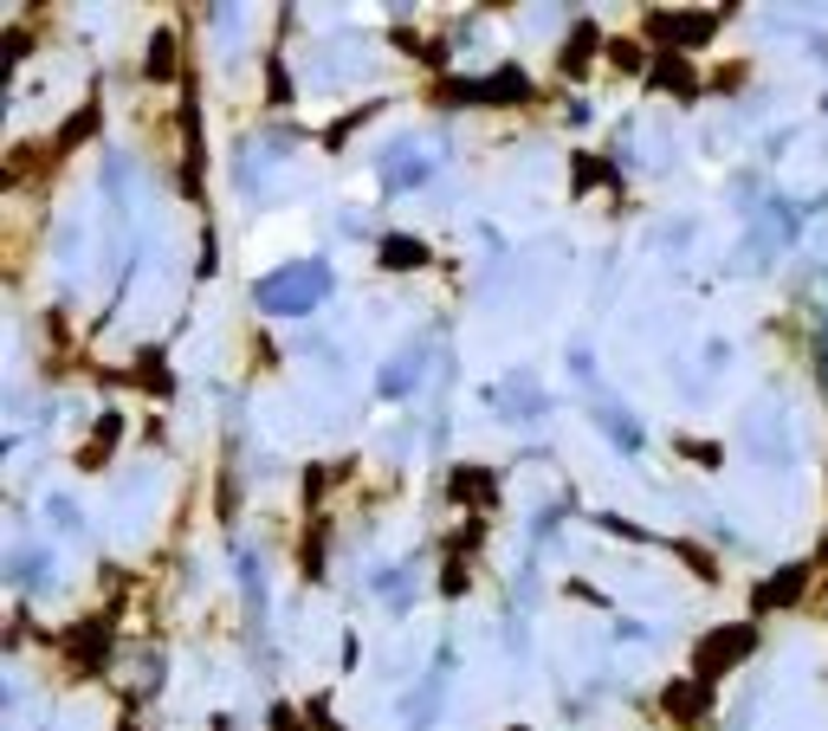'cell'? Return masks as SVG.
Wrapping results in <instances>:
<instances>
[{"instance_id": "cell-1", "label": "cell", "mask_w": 828, "mask_h": 731, "mask_svg": "<svg viewBox=\"0 0 828 731\" xmlns=\"http://www.w3.org/2000/svg\"><path fill=\"white\" fill-rule=\"evenodd\" d=\"M331 292V272L324 266H285L278 279L260 286V311H278V317H304L318 298Z\"/></svg>"}, {"instance_id": "cell-2", "label": "cell", "mask_w": 828, "mask_h": 731, "mask_svg": "<svg viewBox=\"0 0 828 731\" xmlns=\"http://www.w3.org/2000/svg\"><path fill=\"white\" fill-rule=\"evenodd\" d=\"M751 648H758V635H751L745 622H738V628H712V635L699 641V654H692V660H699V680H718L725 666H738Z\"/></svg>"}, {"instance_id": "cell-3", "label": "cell", "mask_w": 828, "mask_h": 731, "mask_svg": "<svg viewBox=\"0 0 828 731\" xmlns=\"http://www.w3.org/2000/svg\"><path fill=\"white\" fill-rule=\"evenodd\" d=\"M712 26H718V13H654V39H680V46H699V39H712Z\"/></svg>"}, {"instance_id": "cell-4", "label": "cell", "mask_w": 828, "mask_h": 731, "mask_svg": "<svg viewBox=\"0 0 828 731\" xmlns=\"http://www.w3.org/2000/svg\"><path fill=\"white\" fill-rule=\"evenodd\" d=\"M803 583H809V570L803 564H790V570H777L770 583L758 589V608H790L796 595H803Z\"/></svg>"}, {"instance_id": "cell-5", "label": "cell", "mask_w": 828, "mask_h": 731, "mask_svg": "<svg viewBox=\"0 0 828 731\" xmlns=\"http://www.w3.org/2000/svg\"><path fill=\"white\" fill-rule=\"evenodd\" d=\"M525 91H531V84H525L518 72L485 78V84H447V97H485V104H492V97H525Z\"/></svg>"}, {"instance_id": "cell-6", "label": "cell", "mask_w": 828, "mask_h": 731, "mask_svg": "<svg viewBox=\"0 0 828 731\" xmlns=\"http://www.w3.org/2000/svg\"><path fill=\"white\" fill-rule=\"evenodd\" d=\"M705 706H712L705 686H667V712L674 719H705Z\"/></svg>"}, {"instance_id": "cell-7", "label": "cell", "mask_w": 828, "mask_h": 731, "mask_svg": "<svg viewBox=\"0 0 828 731\" xmlns=\"http://www.w3.org/2000/svg\"><path fill=\"white\" fill-rule=\"evenodd\" d=\"M453 499H480V506H492V473H485V466H460V473H453Z\"/></svg>"}, {"instance_id": "cell-8", "label": "cell", "mask_w": 828, "mask_h": 731, "mask_svg": "<svg viewBox=\"0 0 828 731\" xmlns=\"http://www.w3.org/2000/svg\"><path fill=\"white\" fill-rule=\"evenodd\" d=\"M97 635H104V641H111V628H97V622H84V628H71L66 654L78 660V666H91V660H97Z\"/></svg>"}, {"instance_id": "cell-9", "label": "cell", "mask_w": 828, "mask_h": 731, "mask_svg": "<svg viewBox=\"0 0 828 731\" xmlns=\"http://www.w3.org/2000/svg\"><path fill=\"white\" fill-rule=\"evenodd\" d=\"M589 53H596V26H576V39L563 46V72H583V66H589Z\"/></svg>"}, {"instance_id": "cell-10", "label": "cell", "mask_w": 828, "mask_h": 731, "mask_svg": "<svg viewBox=\"0 0 828 731\" xmlns=\"http://www.w3.org/2000/svg\"><path fill=\"white\" fill-rule=\"evenodd\" d=\"M427 253H421V240H389L382 246V266H421Z\"/></svg>"}, {"instance_id": "cell-11", "label": "cell", "mask_w": 828, "mask_h": 731, "mask_svg": "<svg viewBox=\"0 0 828 731\" xmlns=\"http://www.w3.org/2000/svg\"><path fill=\"white\" fill-rule=\"evenodd\" d=\"M654 84H667V91H692L687 59H660V66H654Z\"/></svg>"}, {"instance_id": "cell-12", "label": "cell", "mask_w": 828, "mask_h": 731, "mask_svg": "<svg viewBox=\"0 0 828 731\" xmlns=\"http://www.w3.org/2000/svg\"><path fill=\"white\" fill-rule=\"evenodd\" d=\"M169 59H175V39L162 33V39H156V53H149V66H156V78H169Z\"/></svg>"}, {"instance_id": "cell-13", "label": "cell", "mask_w": 828, "mask_h": 731, "mask_svg": "<svg viewBox=\"0 0 828 731\" xmlns=\"http://www.w3.org/2000/svg\"><path fill=\"white\" fill-rule=\"evenodd\" d=\"M609 66H621V72H634V66H641V46H609Z\"/></svg>"}]
</instances>
